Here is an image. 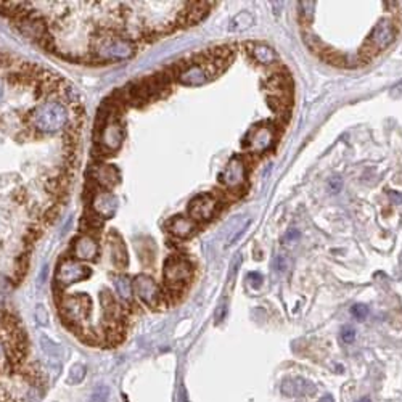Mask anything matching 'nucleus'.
Here are the masks:
<instances>
[{"instance_id":"obj_1","label":"nucleus","mask_w":402,"mask_h":402,"mask_svg":"<svg viewBox=\"0 0 402 402\" xmlns=\"http://www.w3.org/2000/svg\"><path fill=\"white\" fill-rule=\"evenodd\" d=\"M34 126L37 127V131L53 134L62 131L68 123V111L66 108L58 103V101H45L32 114Z\"/></svg>"},{"instance_id":"obj_2","label":"nucleus","mask_w":402,"mask_h":402,"mask_svg":"<svg viewBox=\"0 0 402 402\" xmlns=\"http://www.w3.org/2000/svg\"><path fill=\"white\" fill-rule=\"evenodd\" d=\"M397 36V28L396 24L389 21V20H381L376 26L372 29L370 36L367 37V42L362 48V58L364 62L365 60H370L375 53L381 52V50L388 48L392 42H394Z\"/></svg>"},{"instance_id":"obj_3","label":"nucleus","mask_w":402,"mask_h":402,"mask_svg":"<svg viewBox=\"0 0 402 402\" xmlns=\"http://www.w3.org/2000/svg\"><path fill=\"white\" fill-rule=\"evenodd\" d=\"M193 277V266L181 256H173L164 262V281L173 293H181Z\"/></svg>"},{"instance_id":"obj_4","label":"nucleus","mask_w":402,"mask_h":402,"mask_svg":"<svg viewBox=\"0 0 402 402\" xmlns=\"http://www.w3.org/2000/svg\"><path fill=\"white\" fill-rule=\"evenodd\" d=\"M60 311H62L63 317L68 323L81 325L92 311V301L87 295L82 293L63 296L62 303H60Z\"/></svg>"},{"instance_id":"obj_5","label":"nucleus","mask_w":402,"mask_h":402,"mask_svg":"<svg viewBox=\"0 0 402 402\" xmlns=\"http://www.w3.org/2000/svg\"><path fill=\"white\" fill-rule=\"evenodd\" d=\"M220 71V68L214 62H206L204 65H190L184 71L179 73V81L184 85L190 87H198L209 82L214 76Z\"/></svg>"},{"instance_id":"obj_6","label":"nucleus","mask_w":402,"mask_h":402,"mask_svg":"<svg viewBox=\"0 0 402 402\" xmlns=\"http://www.w3.org/2000/svg\"><path fill=\"white\" fill-rule=\"evenodd\" d=\"M90 277V270L82 266V264L76 262L73 259H65L58 264L56 272H55V281L58 286H70L73 283H78L85 278Z\"/></svg>"},{"instance_id":"obj_7","label":"nucleus","mask_w":402,"mask_h":402,"mask_svg":"<svg viewBox=\"0 0 402 402\" xmlns=\"http://www.w3.org/2000/svg\"><path fill=\"white\" fill-rule=\"evenodd\" d=\"M97 53L101 60H127L134 55V45L126 39L106 37L98 44Z\"/></svg>"},{"instance_id":"obj_8","label":"nucleus","mask_w":402,"mask_h":402,"mask_svg":"<svg viewBox=\"0 0 402 402\" xmlns=\"http://www.w3.org/2000/svg\"><path fill=\"white\" fill-rule=\"evenodd\" d=\"M275 140V131L269 124H258L248 132L245 147L250 153H264L267 151Z\"/></svg>"},{"instance_id":"obj_9","label":"nucleus","mask_w":402,"mask_h":402,"mask_svg":"<svg viewBox=\"0 0 402 402\" xmlns=\"http://www.w3.org/2000/svg\"><path fill=\"white\" fill-rule=\"evenodd\" d=\"M134 293L140 301L148 307H158L161 303V290L158 283L150 275H137L132 281Z\"/></svg>"},{"instance_id":"obj_10","label":"nucleus","mask_w":402,"mask_h":402,"mask_svg":"<svg viewBox=\"0 0 402 402\" xmlns=\"http://www.w3.org/2000/svg\"><path fill=\"white\" fill-rule=\"evenodd\" d=\"M217 204V200L212 195H200L192 200L190 206H188V214L193 220H209L214 217Z\"/></svg>"},{"instance_id":"obj_11","label":"nucleus","mask_w":402,"mask_h":402,"mask_svg":"<svg viewBox=\"0 0 402 402\" xmlns=\"http://www.w3.org/2000/svg\"><path fill=\"white\" fill-rule=\"evenodd\" d=\"M219 181L227 188H238L246 181V164L242 156H235L228 161L225 169L219 176Z\"/></svg>"},{"instance_id":"obj_12","label":"nucleus","mask_w":402,"mask_h":402,"mask_svg":"<svg viewBox=\"0 0 402 402\" xmlns=\"http://www.w3.org/2000/svg\"><path fill=\"white\" fill-rule=\"evenodd\" d=\"M124 140V129L119 121L114 118H111L109 121L103 124V129L100 134V143L103 145V148L108 151H114L121 147Z\"/></svg>"},{"instance_id":"obj_13","label":"nucleus","mask_w":402,"mask_h":402,"mask_svg":"<svg viewBox=\"0 0 402 402\" xmlns=\"http://www.w3.org/2000/svg\"><path fill=\"white\" fill-rule=\"evenodd\" d=\"M92 209L100 219H111L116 214L118 200L109 192H98L92 200Z\"/></svg>"},{"instance_id":"obj_14","label":"nucleus","mask_w":402,"mask_h":402,"mask_svg":"<svg viewBox=\"0 0 402 402\" xmlns=\"http://www.w3.org/2000/svg\"><path fill=\"white\" fill-rule=\"evenodd\" d=\"M74 256L81 261H95L98 256V245L89 235H81L74 240Z\"/></svg>"},{"instance_id":"obj_15","label":"nucleus","mask_w":402,"mask_h":402,"mask_svg":"<svg viewBox=\"0 0 402 402\" xmlns=\"http://www.w3.org/2000/svg\"><path fill=\"white\" fill-rule=\"evenodd\" d=\"M100 304H101V311H103L105 319L109 323L118 325V322L123 317V309L114 299V296L111 295L109 290H103V292L100 293Z\"/></svg>"},{"instance_id":"obj_16","label":"nucleus","mask_w":402,"mask_h":402,"mask_svg":"<svg viewBox=\"0 0 402 402\" xmlns=\"http://www.w3.org/2000/svg\"><path fill=\"white\" fill-rule=\"evenodd\" d=\"M108 246H109V254L111 261L118 269H124L127 266V250L123 242V238L119 234L111 232L108 235Z\"/></svg>"},{"instance_id":"obj_17","label":"nucleus","mask_w":402,"mask_h":402,"mask_svg":"<svg viewBox=\"0 0 402 402\" xmlns=\"http://www.w3.org/2000/svg\"><path fill=\"white\" fill-rule=\"evenodd\" d=\"M167 228H169V232L177 238H188L190 235L195 234L196 224H195V220L190 217L176 216L167 222Z\"/></svg>"},{"instance_id":"obj_18","label":"nucleus","mask_w":402,"mask_h":402,"mask_svg":"<svg viewBox=\"0 0 402 402\" xmlns=\"http://www.w3.org/2000/svg\"><path fill=\"white\" fill-rule=\"evenodd\" d=\"M93 177L100 185L111 188L119 182V170L111 164H100L93 170Z\"/></svg>"},{"instance_id":"obj_19","label":"nucleus","mask_w":402,"mask_h":402,"mask_svg":"<svg viewBox=\"0 0 402 402\" xmlns=\"http://www.w3.org/2000/svg\"><path fill=\"white\" fill-rule=\"evenodd\" d=\"M248 52L250 55L261 65H272L277 60L275 52L266 44H259V42H253V44H248Z\"/></svg>"},{"instance_id":"obj_20","label":"nucleus","mask_w":402,"mask_h":402,"mask_svg":"<svg viewBox=\"0 0 402 402\" xmlns=\"http://www.w3.org/2000/svg\"><path fill=\"white\" fill-rule=\"evenodd\" d=\"M39 346L42 349V353H44L50 361H60V359H63V348L60 346L56 341H53L50 336L47 335H40L39 338Z\"/></svg>"},{"instance_id":"obj_21","label":"nucleus","mask_w":402,"mask_h":402,"mask_svg":"<svg viewBox=\"0 0 402 402\" xmlns=\"http://www.w3.org/2000/svg\"><path fill=\"white\" fill-rule=\"evenodd\" d=\"M113 283H114V290H116L118 296L129 303L132 299V295H134L132 280L127 275H116L114 280H113Z\"/></svg>"},{"instance_id":"obj_22","label":"nucleus","mask_w":402,"mask_h":402,"mask_svg":"<svg viewBox=\"0 0 402 402\" xmlns=\"http://www.w3.org/2000/svg\"><path fill=\"white\" fill-rule=\"evenodd\" d=\"M251 24H253V16L248 13V12H242V13H238L232 21H230L228 31L240 32V31L248 29V28L251 26Z\"/></svg>"},{"instance_id":"obj_23","label":"nucleus","mask_w":402,"mask_h":402,"mask_svg":"<svg viewBox=\"0 0 402 402\" xmlns=\"http://www.w3.org/2000/svg\"><path fill=\"white\" fill-rule=\"evenodd\" d=\"M85 375H87V369H85L84 364H76L71 367L70 373H68V378H66V383L68 384H79L84 381Z\"/></svg>"},{"instance_id":"obj_24","label":"nucleus","mask_w":402,"mask_h":402,"mask_svg":"<svg viewBox=\"0 0 402 402\" xmlns=\"http://www.w3.org/2000/svg\"><path fill=\"white\" fill-rule=\"evenodd\" d=\"M192 7V12H188V23H198L204 15H206V10L209 4H188Z\"/></svg>"},{"instance_id":"obj_25","label":"nucleus","mask_w":402,"mask_h":402,"mask_svg":"<svg viewBox=\"0 0 402 402\" xmlns=\"http://www.w3.org/2000/svg\"><path fill=\"white\" fill-rule=\"evenodd\" d=\"M23 31L31 37H40L44 34V26L36 21H24L23 23Z\"/></svg>"},{"instance_id":"obj_26","label":"nucleus","mask_w":402,"mask_h":402,"mask_svg":"<svg viewBox=\"0 0 402 402\" xmlns=\"http://www.w3.org/2000/svg\"><path fill=\"white\" fill-rule=\"evenodd\" d=\"M34 317H36V322L40 325V327H47V325H48L47 307L44 304H37L36 306V311H34Z\"/></svg>"},{"instance_id":"obj_27","label":"nucleus","mask_w":402,"mask_h":402,"mask_svg":"<svg viewBox=\"0 0 402 402\" xmlns=\"http://www.w3.org/2000/svg\"><path fill=\"white\" fill-rule=\"evenodd\" d=\"M351 314L354 315V319L357 320H364L367 319V315H369V307L365 304H354L351 307Z\"/></svg>"},{"instance_id":"obj_28","label":"nucleus","mask_w":402,"mask_h":402,"mask_svg":"<svg viewBox=\"0 0 402 402\" xmlns=\"http://www.w3.org/2000/svg\"><path fill=\"white\" fill-rule=\"evenodd\" d=\"M341 339H343L346 344L354 343V339H356V330L353 327H343V328H341Z\"/></svg>"},{"instance_id":"obj_29","label":"nucleus","mask_w":402,"mask_h":402,"mask_svg":"<svg viewBox=\"0 0 402 402\" xmlns=\"http://www.w3.org/2000/svg\"><path fill=\"white\" fill-rule=\"evenodd\" d=\"M328 188L331 193H338L341 188H343V181L339 177H331L328 181Z\"/></svg>"},{"instance_id":"obj_30","label":"nucleus","mask_w":402,"mask_h":402,"mask_svg":"<svg viewBox=\"0 0 402 402\" xmlns=\"http://www.w3.org/2000/svg\"><path fill=\"white\" fill-rule=\"evenodd\" d=\"M246 280L250 281V283H251L254 288H258V286H261V283H262V275H261V273H258V272H251V273H248Z\"/></svg>"},{"instance_id":"obj_31","label":"nucleus","mask_w":402,"mask_h":402,"mask_svg":"<svg viewBox=\"0 0 402 402\" xmlns=\"http://www.w3.org/2000/svg\"><path fill=\"white\" fill-rule=\"evenodd\" d=\"M298 238H299V230L292 228V230H288V234L285 235L283 240L285 242H295V240H298Z\"/></svg>"},{"instance_id":"obj_32","label":"nucleus","mask_w":402,"mask_h":402,"mask_svg":"<svg viewBox=\"0 0 402 402\" xmlns=\"http://www.w3.org/2000/svg\"><path fill=\"white\" fill-rule=\"evenodd\" d=\"M47 269H48V266H47V264H44V266H42V270H40V273H39V278H37V281H39V286L44 285V281H45V278H47Z\"/></svg>"},{"instance_id":"obj_33","label":"nucleus","mask_w":402,"mask_h":402,"mask_svg":"<svg viewBox=\"0 0 402 402\" xmlns=\"http://www.w3.org/2000/svg\"><path fill=\"white\" fill-rule=\"evenodd\" d=\"M225 311H227V307H225V306H220V309H219V312L216 314V320H217V322H220L222 319H224V315H225Z\"/></svg>"},{"instance_id":"obj_34","label":"nucleus","mask_w":402,"mask_h":402,"mask_svg":"<svg viewBox=\"0 0 402 402\" xmlns=\"http://www.w3.org/2000/svg\"><path fill=\"white\" fill-rule=\"evenodd\" d=\"M5 359H7V354H5V348L4 344L0 343V364H4L5 362Z\"/></svg>"},{"instance_id":"obj_35","label":"nucleus","mask_w":402,"mask_h":402,"mask_svg":"<svg viewBox=\"0 0 402 402\" xmlns=\"http://www.w3.org/2000/svg\"><path fill=\"white\" fill-rule=\"evenodd\" d=\"M389 195L392 196V198H396L397 201H402V195H396V192H392V190H389Z\"/></svg>"},{"instance_id":"obj_36","label":"nucleus","mask_w":402,"mask_h":402,"mask_svg":"<svg viewBox=\"0 0 402 402\" xmlns=\"http://www.w3.org/2000/svg\"><path fill=\"white\" fill-rule=\"evenodd\" d=\"M4 93H5V89H4V84L0 82V101H2V98H4Z\"/></svg>"},{"instance_id":"obj_37","label":"nucleus","mask_w":402,"mask_h":402,"mask_svg":"<svg viewBox=\"0 0 402 402\" xmlns=\"http://www.w3.org/2000/svg\"><path fill=\"white\" fill-rule=\"evenodd\" d=\"M356 402H372V400H370V397H362V399H359Z\"/></svg>"}]
</instances>
